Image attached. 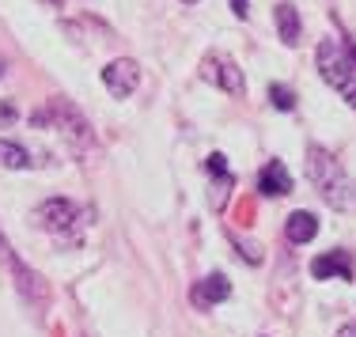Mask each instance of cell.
Wrapping results in <instances>:
<instances>
[{
	"instance_id": "1",
	"label": "cell",
	"mask_w": 356,
	"mask_h": 337,
	"mask_svg": "<svg viewBox=\"0 0 356 337\" xmlns=\"http://www.w3.org/2000/svg\"><path fill=\"white\" fill-rule=\"evenodd\" d=\"M307 174H311L315 190L322 193V201H326L330 208H349L353 205V182H349V174H345V167L337 163L326 148H318V145L307 148Z\"/></svg>"
},
{
	"instance_id": "2",
	"label": "cell",
	"mask_w": 356,
	"mask_h": 337,
	"mask_svg": "<svg viewBox=\"0 0 356 337\" xmlns=\"http://www.w3.org/2000/svg\"><path fill=\"white\" fill-rule=\"evenodd\" d=\"M318 72L330 88L341 91V99L349 106H356V54L353 49H341L334 38H322L318 42Z\"/></svg>"
},
{
	"instance_id": "3",
	"label": "cell",
	"mask_w": 356,
	"mask_h": 337,
	"mask_svg": "<svg viewBox=\"0 0 356 337\" xmlns=\"http://www.w3.org/2000/svg\"><path fill=\"white\" fill-rule=\"evenodd\" d=\"M35 122H49L57 133H61L65 140L72 145V151H88L91 148V125H88V117H83L76 106L69 103V99H49V106L42 114H35Z\"/></svg>"
},
{
	"instance_id": "4",
	"label": "cell",
	"mask_w": 356,
	"mask_h": 337,
	"mask_svg": "<svg viewBox=\"0 0 356 337\" xmlns=\"http://www.w3.org/2000/svg\"><path fill=\"white\" fill-rule=\"evenodd\" d=\"M76 220H80V208L65 197H49L35 208V224L46 227V231H72Z\"/></svg>"
},
{
	"instance_id": "5",
	"label": "cell",
	"mask_w": 356,
	"mask_h": 337,
	"mask_svg": "<svg viewBox=\"0 0 356 337\" xmlns=\"http://www.w3.org/2000/svg\"><path fill=\"white\" fill-rule=\"evenodd\" d=\"M103 83L114 99H129L140 83V65L129 61V57H118V61H110L103 69Z\"/></svg>"
},
{
	"instance_id": "6",
	"label": "cell",
	"mask_w": 356,
	"mask_h": 337,
	"mask_svg": "<svg viewBox=\"0 0 356 337\" xmlns=\"http://www.w3.org/2000/svg\"><path fill=\"white\" fill-rule=\"evenodd\" d=\"M8 262H12V273H15V288H19V296L31 303V307H46L49 303V284L42 281L31 265H23L15 254H8Z\"/></svg>"
},
{
	"instance_id": "7",
	"label": "cell",
	"mask_w": 356,
	"mask_h": 337,
	"mask_svg": "<svg viewBox=\"0 0 356 337\" xmlns=\"http://www.w3.org/2000/svg\"><path fill=\"white\" fill-rule=\"evenodd\" d=\"M205 76H209L213 83H220V88L227 91V95H235V99L247 95V80H243V69L232 61V57H209Z\"/></svg>"
},
{
	"instance_id": "8",
	"label": "cell",
	"mask_w": 356,
	"mask_h": 337,
	"mask_svg": "<svg viewBox=\"0 0 356 337\" xmlns=\"http://www.w3.org/2000/svg\"><path fill=\"white\" fill-rule=\"evenodd\" d=\"M227 296H232V281H227L224 273H209L201 284H193L190 299L193 307H216V303H224Z\"/></svg>"
},
{
	"instance_id": "9",
	"label": "cell",
	"mask_w": 356,
	"mask_h": 337,
	"mask_svg": "<svg viewBox=\"0 0 356 337\" xmlns=\"http://www.w3.org/2000/svg\"><path fill=\"white\" fill-rule=\"evenodd\" d=\"M258 190L266 193V197H281V193L292 190V179H288V171H284L281 159H269V163L261 167V174H258Z\"/></svg>"
},
{
	"instance_id": "10",
	"label": "cell",
	"mask_w": 356,
	"mask_h": 337,
	"mask_svg": "<svg viewBox=\"0 0 356 337\" xmlns=\"http://www.w3.org/2000/svg\"><path fill=\"white\" fill-rule=\"evenodd\" d=\"M311 273L318 277V281H330V277H341V281H349L353 277V262L345 258V250H334V254H322L311 262Z\"/></svg>"
},
{
	"instance_id": "11",
	"label": "cell",
	"mask_w": 356,
	"mask_h": 337,
	"mask_svg": "<svg viewBox=\"0 0 356 337\" xmlns=\"http://www.w3.org/2000/svg\"><path fill=\"white\" fill-rule=\"evenodd\" d=\"M277 35H281L284 46H296L303 35V19H300V12H296L292 4H277Z\"/></svg>"
},
{
	"instance_id": "12",
	"label": "cell",
	"mask_w": 356,
	"mask_h": 337,
	"mask_svg": "<svg viewBox=\"0 0 356 337\" xmlns=\"http://www.w3.org/2000/svg\"><path fill=\"white\" fill-rule=\"evenodd\" d=\"M284 235L292 243H311L318 235V220H315V213H307V208H300V213H292L288 216V224H284Z\"/></svg>"
},
{
	"instance_id": "13",
	"label": "cell",
	"mask_w": 356,
	"mask_h": 337,
	"mask_svg": "<svg viewBox=\"0 0 356 337\" xmlns=\"http://www.w3.org/2000/svg\"><path fill=\"white\" fill-rule=\"evenodd\" d=\"M0 163L12 167V171H27L31 167V156L23 145H15V140H0Z\"/></svg>"
},
{
	"instance_id": "14",
	"label": "cell",
	"mask_w": 356,
	"mask_h": 337,
	"mask_svg": "<svg viewBox=\"0 0 356 337\" xmlns=\"http://www.w3.org/2000/svg\"><path fill=\"white\" fill-rule=\"evenodd\" d=\"M269 99H273L277 110H296V95L284 88V83H273V88H269Z\"/></svg>"
},
{
	"instance_id": "15",
	"label": "cell",
	"mask_w": 356,
	"mask_h": 337,
	"mask_svg": "<svg viewBox=\"0 0 356 337\" xmlns=\"http://www.w3.org/2000/svg\"><path fill=\"white\" fill-rule=\"evenodd\" d=\"M209 171H213V174H227V159H224V151H213V156H209Z\"/></svg>"
},
{
	"instance_id": "16",
	"label": "cell",
	"mask_w": 356,
	"mask_h": 337,
	"mask_svg": "<svg viewBox=\"0 0 356 337\" xmlns=\"http://www.w3.org/2000/svg\"><path fill=\"white\" fill-rule=\"evenodd\" d=\"M232 12L239 15V19H247V12H250V8H247V0H232Z\"/></svg>"
},
{
	"instance_id": "17",
	"label": "cell",
	"mask_w": 356,
	"mask_h": 337,
	"mask_svg": "<svg viewBox=\"0 0 356 337\" xmlns=\"http://www.w3.org/2000/svg\"><path fill=\"white\" fill-rule=\"evenodd\" d=\"M337 337H356V322H349V326H341V330H337Z\"/></svg>"
},
{
	"instance_id": "18",
	"label": "cell",
	"mask_w": 356,
	"mask_h": 337,
	"mask_svg": "<svg viewBox=\"0 0 356 337\" xmlns=\"http://www.w3.org/2000/svg\"><path fill=\"white\" fill-rule=\"evenodd\" d=\"M0 254H4V258L12 254V250H8V243H4V235H0Z\"/></svg>"
},
{
	"instance_id": "19",
	"label": "cell",
	"mask_w": 356,
	"mask_h": 337,
	"mask_svg": "<svg viewBox=\"0 0 356 337\" xmlns=\"http://www.w3.org/2000/svg\"><path fill=\"white\" fill-rule=\"evenodd\" d=\"M42 4H46V8H57V4H61V0H42Z\"/></svg>"
},
{
	"instance_id": "20",
	"label": "cell",
	"mask_w": 356,
	"mask_h": 337,
	"mask_svg": "<svg viewBox=\"0 0 356 337\" xmlns=\"http://www.w3.org/2000/svg\"><path fill=\"white\" fill-rule=\"evenodd\" d=\"M0 76H4V61H0Z\"/></svg>"
},
{
	"instance_id": "21",
	"label": "cell",
	"mask_w": 356,
	"mask_h": 337,
	"mask_svg": "<svg viewBox=\"0 0 356 337\" xmlns=\"http://www.w3.org/2000/svg\"><path fill=\"white\" fill-rule=\"evenodd\" d=\"M186 4H193V0H186Z\"/></svg>"
}]
</instances>
